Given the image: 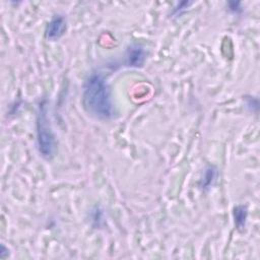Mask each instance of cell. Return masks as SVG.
I'll return each mask as SVG.
<instances>
[{
  "label": "cell",
  "mask_w": 260,
  "mask_h": 260,
  "mask_svg": "<svg viewBox=\"0 0 260 260\" xmlns=\"http://www.w3.org/2000/svg\"><path fill=\"white\" fill-rule=\"evenodd\" d=\"M234 219L235 224L239 230H242L246 224L247 219V208L243 205H238L234 208Z\"/></svg>",
  "instance_id": "cell-5"
},
{
  "label": "cell",
  "mask_w": 260,
  "mask_h": 260,
  "mask_svg": "<svg viewBox=\"0 0 260 260\" xmlns=\"http://www.w3.org/2000/svg\"><path fill=\"white\" fill-rule=\"evenodd\" d=\"M82 104L85 111L99 119H109L114 114L110 90L100 73H91L84 82Z\"/></svg>",
  "instance_id": "cell-1"
},
{
  "label": "cell",
  "mask_w": 260,
  "mask_h": 260,
  "mask_svg": "<svg viewBox=\"0 0 260 260\" xmlns=\"http://www.w3.org/2000/svg\"><path fill=\"white\" fill-rule=\"evenodd\" d=\"M239 5H240L239 2H230V3H229L230 9L233 10L234 12H237V11L240 9V8H239Z\"/></svg>",
  "instance_id": "cell-7"
},
{
  "label": "cell",
  "mask_w": 260,
  "mask_h": 260,
  "mask_svg": "<svg viewBox=\"0 0 260 260\" xmlns=\"http://www.w3.org/2000/svg\"><path fill=\"white\" fill-rule=\"evenodd\" d=\"M66 29V19L62 15H55L47 24L45 37L48 40H55L61 37Z\"/></svg>",
  "instance_id": "cell-3"
},
{
  "label": "cell",
  "mask_w": 260,
  "mask_h": 260,
  "mask_svg": "<svg viewBox=\"0 0 260 260\" xmlns=\"http://www.w3.org/2000/svg\"><path fill=\"white\" fill-rule=\"evenodd\" d=\"M215 177V171L212 168H208L205 172V175L203 177V184L204 186H207L211 184V182L214 180Z\"/></svg>",
  "instance_id": "cell-6"
},
{
  "label": "cell",
  "mask_w": 260,
  "mask_h": 260,
  "mask_svg": "<svg viewBox=\"0 0 260 260\" xmlns=\"http://www.w3.org/2000/svg\"><path fill=\"white\" fill-rule=\"evenodd\" d=\"M37 143L39 152L46 158H51L56 149L55 137L51 130L49 120L47 118L46 107H39L37 115Z\"/></svg>",
  "instance_id": "cell-2"
},
{
  "label": "cell",
  "mask_w": 260,
  "mask_h": 260,
  "mask_svg": "<svg viewBox=\"0 0 260 260\" xmlns=\"http://www.w3.org/2000/svg\"><path fill=\"white\" fill-rule=\"evenodd\" d=\"M144 50L140 45L133 44L131 45L126 52V62L129 66L138 67L142 66L145 59Z\"/></svg>",
  "instance_id": "cell-4"
}]
</instances>
